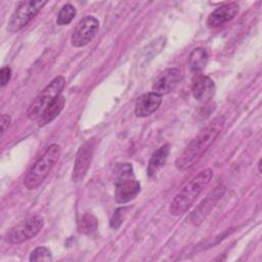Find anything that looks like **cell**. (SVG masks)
<instances>
[{"label": "cell", "instance_id": "1", "mask_svg": "<svg viewBox=\"0 0 262 262\" xmlns=\"http://www.w3.org/2000/svg\"><path fill=\"white\" fill-rule=\"evenodd\" d=\"M224 123V117L218 116L214 118L204 129H202L200 133L188 143L182 154L176 159V168L179 171L184 172L193 167L220 134Z\"/></svg>", "mask_w": 262, "mask_h": 262}, {"label": "cell", "instance_id": "2", "mask_svg": "<svg viewBox=\"0 0 262 262\" xmlns=\"http://www.w3.org/2000/svg\"><path fill=\"white\" fill-rule=\"evenodd\" d=\"M213 177L212 169H205L187 182L182 189L174 196L169 206L171 215L179 216L185 213L195 202L198 196L209 184Z\"/></svg>", "mask_w": 262, "mask_h": 262}, {"label": "cell", "instance_id": "3", "mask_svg": "<svg viewBox=\"0 0 262 262\" xmlns=\"http://www.w3.org/2000/svg\"><path fill=\"white\" fill-rule=\"evenodd\" d=\"M59 156L60 146L55 143L50 144L33 164V166L27 173L24 180L25 186L28 189L32 190L36 189L39 185H41L58 161Z\"/></svg>", "mask_w": 262, "mask_h": 262}, {"label": "cell", "instance_id": "4", "mask_svg": "<svg viewBox=\"0 0 262 262\" xmlns=\"http://www.w3.org/2000/svg\"><path fill=\"white\" fill-rule=\"evenodd\" d=\"M116 201L125 204L133 199L140 191V183L135 179L133 167L130 163H118L114 169Z\"/></svg>", "mask_w": 262, "mask_h": 262}, {"label": "cell", "instance_id": "5", "mask_svg": "<svg viewBox=\"0 0 262 262\" xmlns=\"http://www.w3.org/2000/svg\"><path fill=\"white\" fill-rule=\"evenodd\" d=\"M66 84L62 76L55 77L31 102L27 110V116L31 120H39L45 108L61 93Z\"/></svg>", "mask_w": 262, "mask_h": 262}, {"label": "cell", "instance_id": "6", "mask_svg": "<svg viewBox=\"0 0 262 262\" xmlns=\"http://www.w3.org/2000/svg\"><path fill=\"white\" fill-rule=\"evenodd\" d=\"M46 3V0H30L19 2L9 18L7 31L10 33H15L24 29L38 14Z\"/></svg>", "mask_w": 262, "mask_h": 262}, {"label": "cell", "instance_id": "7", "mask_svg": "<svg viewBox=\"0 0 262 262\" xmlns=\"http://www.w3.org/2000/svg\"><path fill=\"white\" fill-rule=\"evenodd\" d=\"M43 226V216H32L11 227L5 234V241L11 245L21 244L35 237L41 231Z\"/></svg>", "mask_w": 262, "mask_h": 262}, {"label": "cell", "instance_id": "8", "mask_svg": "<svg viewBox=\"0 0 262 262\" xmlns=\"http://www.w3.org/2000/svg\"><path fill=\"white\" fill-rule=\"evenodd\" d=\"M99 28L98 19L93 15L84 16L76 26L72 37L71 43L74 47H83L89 44L95 37Z\"/></svg>", "mask_w": 262, "mask_h": 262}, {"label": "cell", "instance_id": "9", "mask_svg": "<svg viewBox=\"0 0 262 262\" xmlns=\"http://www.w3.org/2000/svg\"><path fill=\"white\" fill-rule=\"evenodd\" d=\"M94 148L95 140L89 139L78 149L72 173V179L74 182H79L85 177L94 154Z\"/></svg>", "mask_w": 262, "mask_h": 262}, {"label": "cell", "instance_id": "10", "mask_svg": "<svg viewBox=\"0 0 262 262\" xmlns=\"http://www.w3.org/2000/svg\"><path fill=\"white\" fill-rule=\"evenodd\" d=\"M182 71L178 68H169L161 72L154 80L152 92L163 96L173 91L182 80Z\"/></svg>", "mask_w": 262, "mask_h": 262}, {"label": "cell", "instance_id": "11", "mask_svg": "<svg viewBox=\"0 0 262 262\" xmlns=\"http://www.w3.org/2000/svg\"><path fill=\"white\" fill-rule=\"evenodd\" d=\"M215 83L214 81L203 74H195L192 79L191 93L195 100L201 102L209 101L215 94Z\"/></svg>", "mask_w": 262, "mask_h": 262}, {"label": "cell", "instance_id": "12", "mask_svg": "<svg viewBox=\"0 0 262 262\" xmlns=\"http://www.w3.org/2000/svg\"><path fill=\"white\" fill-rule=\"evenodd\" d=\"M239 11V6L236 2L225 3L214 9L208 16L207 24L211 28H217L231 20Z\"/></svg>", "mask_w": 262, "mask_h": 262}, {"label": "cell", "instance_id": "13", "mask_svg": "<svg viewBox=\"0 0 262 262\" xmlns=\"http://www.w3.org/2000/svg\"><path fill=\"white\" fill-rule=\"evenodd\" d=\"M162 100V96L152 91L140 95L135 103V115L139 118L150 116L160 107Z\"/></svg>", "mask_w": 262, "mask_h": 262}, {"label": "cell", "instance_id": "14", "mask_svg": "<svg viewBox=\"0 0 262 262\" xmlns=\"http://www.w3.org/2000/svg\"><path fill=\"white\" fill-rule=\"evenodd\" d=\"M224 192L223 186H218L214 191H211L207 198L203 201V203L200 204V206L192 212L190 216V220L193 224H199L202 222L204 217L211 211V209L214 207V204L217 203V201L220 199V196Z\"/></svg>", "mask_w": 262, "mask_h": 262}, {"label": "cell", "instance_id": "15", "mask_svg": "<svg viewBox=\"0 0 262 262\" xmlns=\"http://www.w3.org/2000/svg\"><path fill=\"white\" fill-rule=\"evenodd\" d=\"M170 154V145L168 143L162 145L151 155L148 166H147V176L154 177L156 174L164 167Z\"/></svg>", "mask_w": 262, "mask_h": 262}, {"label": "cell", "instance_id": "16", "mask_svg": "<svg viewBox=\"0 0 262 262\" xmlns=\"http://www.w3.org/2000/svg\"><path fill=\"white\" fill-rule=\"evenodd\" d=\"M66 103V98L62 94H59L43 112V114L41 115V117L39 118L38 122H39V126H44L48 123H50L51 121H53L58 115L59 113L62 111L63 105Z\"/></svg>", "mask_w": 262, "mask_h": 262}, {"label": "cell", "instance_id": "17", "mask_svg": "<svg viewBox=\"0 0 262 262\" xmlns=\"http://www.w3.org/2000/svg\"><path fill=\"white\" fill-rule=\"evenodd\" d=\"M208 52L205 48L203 47H196L194 48L188 57V63H189V68L193 73H200L201 71H203L208 62Z\"/></svg>", "mask_w": 262, "mask_h": 262}, {"label": "cell", "instance_id": "18", "mask_svg": "<svg viewBox=\"0 0 262 262\" xmlns=\"http://www.w3.org/2000/svg\"><path fill=\"white\" fill-rule=\"evenodd\" d=\"M98 223L94 215L90 213H85L78 221V230L83 234H90L97 229Z\"/></svg>", "mask_w": 262, "mask_h": 262}, {"label": "cell", "instance_id": "19", "mask_svg": "<svg viewBox=\"0 0 262 262\" xmlns=\"http://www.w3.org/2000/svg\"><path fill=\"white\" fill-rule=\"evenodd\" d=\"M76 13H77V11H76V8L74 7V5H72L70 3L64 4L57 13L56 24L58 26L69 25L76 16Z\"/></svg>", "mask_w": 262, "mask_h": 262}, {"label": "cell", "instance_id": "20", "mask_svg": "<svg viewBox=\"0 0 262 262\" xmlns=\"http://www.w3.org/2000/svg\"><path fill=\"white\" fill-rule=\"evenodd\" d=\"M29 260L33 262L52 261V254H51V251L46 247H37L31 252Z\"/></svg>", "mask_w": 262, "mask_h": 262}, {"label": "cell", "instance_id": "21", "mask_svg": "<svg viewBox=\"0 0 262 262\" xmlns=\"http://www.w3.org/2000/svg\"><path fill=\"white\" fill-rule=\"evenodd\" d=\"M127 210V208H120V209H117L116 212L114 213L112 219H111V226L113 228H118L123 220H124V217H123V213Z\"/></svg>", "mask_w": 262, "mask_h": 262}, {"label": "cell", "instance_id": "22", "mask_svg": "<svg viewBox=\"0 0 262 262\" xmlns=\"http://www.w3.org/2000/svg\"><path fill=\"white\" fill-rule=\"evenodd\" d=\"M11 78V70L9 67H3L0 70V85L1 87H4L8 84L9 80Z\"/></svg>", "mask_w": 262, "mask_h": 262}, {"label": "cell", "instance_id": "23", "mask_svg": "<svg viewBox=\"0 0 262 262\" xmlns=\"http://www.w3.org/2000/svg\"><path fill=\"white\" fill-rule=\"evenodd\" d=\"M11 122V119L8 115L3 114L1 115V135H3L5 133V131L7 130V128L9 127Z\"/></svg>", "mask_w": 262, "mask_h": 262}]
</instances>
